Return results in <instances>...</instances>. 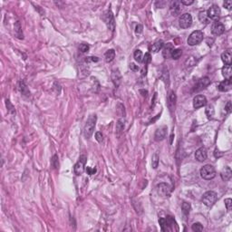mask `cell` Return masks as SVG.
Here are the masks:
<instances>
[{
	"instance_id": "7c38bea8",
	"label": "cell",
	"mask_w": 232,
	"mask_h": 232,
	"mask_svg": "<svg viewBox=\"0 0 232 232\" xmlns=\"http://www.w3.org/2000/svg\"><path fill=\"white\" fill-rule=\"evenodd\" d=\"M225 32V25L220 22H216L211 27V33L214 36H220Z\"/></svg>"
},
{
	"instance_id": "4dcf8cb0",
	"label": "cell",
	"mask_w": 232,
	"mask_h": 232,
	"mask_svg": "<svg viewBox=\"0 0 232 232\" xmlns=\"http://www.w3.org/2000/svg\"><path fill=\"white\" fill-rule=\"evenodd\" d=\"M199 19H200V21L201 23H207L208 22V19H209L208 18V16H207V13L204 12V11L200 12L199 14Z\"/></svg>"
},
{
	"instance_id": "8d00e7d4",
	"label": "cell",
	"mask_w": 232,
	"mask_h": 232,
	"mask_svg": "<svg viewBox=\"0 0 232 232\" xmlns=\"http://www.w3.org/2000/svg\"><path fill=\"white\" fill-rule=\"evenodd\" d=\"M151 61H152L151 54H150V53H146V54H145V56H143V61H142V62L144 63V65L147 66V65H148L149 63H151Z\"/></svg>"
},
{
	"instance_id": "7a4b0ae2",
	"label": "cell",
	"mask_w": 232,
	"mask_h": 232,
	"mask_svg": "<svg viewBox=\"0 0 232 232\" xmlns=\"http://www.w3.org/2000/svg\"><path fill=\"white\" fill-rule=\"evenodd\" d=\"M200 176H201L202 179L206 180V181H210V180L214 179L216 177L215 168L210 164H207L205 166H203L200 169Z\"/></svg>"
},
{
	"instance_id": "83f0119b",
	"label": "cell",
	"mask_w": 232,
	"mask_h": 232,
	"mask_svg": "<svg viewBox=\"0 0 232 232\" xmlns=\"http://www.w3.org/2000/svg\"><path fill=\"white\" fill-rule=\"evenodd\" d=\"M181 54H182V51L181 49H173L172 54H170V56H172L173 59L177 60L181 56Z\"/></svg>"
},
{
	"instance_id": "30bf717a",
	"label": "cell",
	"mask_w": 232,
	"mask_h": 232,
	"mask_svg": "<svg viewBox=\"0 0 232 232\" xmlns=\"http://www.w3.org/2000/svg\"><path fill=\"white\" fill-rule=\"evenodd\" d=\"M195 158L198 161H205L208 158V152H207V150L204 148V147H201L200 149H198L196 152H195Z\"/></svg>"
},
{
	"instance_id": "603a6c76",
	"label": "cell",
	"mask_w": 232,
	"mask_h": 232,
	"mask_svg": "<svg viewBox=\"0 0 232 232\" xmlns=\"http://www.w3.org/2000/svg\"><path fill=\"white\" fill-rule=\"evenodd\" d=\"M114 57H115V51L113 49L108 50L104 54V58H105V61L107 63L112 62V61L114 59Z\"/></svg>"
},
{
	"instance_id": "ac0fdd59",
	"label": "cell",
	"mask_w": 232,
	"mask_h": 232,
	"mask_svg": "<svg viewBox=\"0 0 232 232\" xmlns=\"http://www.w3.org/2000/svg\"><path fill=\"white\" fill-rule=\"evenodd\" d=\"M112 80L113 83L114 84L115 86H119L121 84V76L119 72V70H113L112 73Z\"/></svg>"
},
{
	"instance_id": "7402d4cb",
	"label": "cell",
	"mask_w": 232,
	"mask_h": 232,
	"mask_svg": "<svg viewBox=\"0 0 232 232\" xmlns=\"http://www.w3.org/2000/svg\"><path fill=\"white\" fill-rule=\"evenodd\" d=\"M163 41L161 40H159V41H157V42H155L152 46H151V51L152 53H158L161 49H162V47H163Z\"/></svg>"
},
{
	"instance_id": "8fae6325",
	"label": "cell",
	"mask_w": 232,
	"mask_h": 232,
	"mask_svg": "<svg viewBox=\"0 0 232 232\" xmlns=\"http://www.w3.org/2000/svg\"><path fill=\"white\" fill-rule=\"evenodd\" d=\"M209 84H210V80H209V77H203V78L200 79L199 82H198L197 85H196L195 88H194V91H196V92H200V91H201V90H203V89H205V88H206L207 86L209 85Z\"/></svg>"
},
{
	"instance_id": "d4e9b609",
	"label": "cell",
	"mask_w": 232,
	"mask_h": 232,
	"mask_svg": "<svg viewBox=\"0 0 232 232\" xmlns=\"http://www.w3.org/2000/svg\"><path fill=\"white\" fill-rule=\"evenodd\" d=\"M157 189H158V192L161 194H165L166 195L169 192V187H168L167 184H165V183L159 184L158 187H157Z\"/></svg>"
},
{
	"instance_id": "ee69618b",
	"label": "cell",
	"mask_w": 232,
	"mask_h": 232,
	"mask_svg": "<svg viewBox=\"0 0 232 232\" xmlns=\"http://www.w3.org/2000/svg\"><path fill=\"white\" fill-rule=\"evenodd\" d=\"M223 5H224V8H226L228 10H230L231 8H232V1H230V0H228V1H225L223 3Z\"/></svg>"
},
{
	"instance_id": "f6af8a7d",
	"label": "cell",
	"mask_w": 232,
	"mask_h": 232,
	"mask_svg": "<svg viewBox=\"0 0 232 232\" xmlns=\"http://www.w3.org/2000/svg\"><path fill=\"white\" fill-rule=\"evenodd\" d=\"M86 172H87V174H89V175H93V174H94L95 172H96V169L91 168V167H87L86 168Z\"/></svg>"
},
{
	"instance_id": "2e32d148",
	"label": "cell",
	"mask_w": 232,
	"mask_h": 232,
	"mask_svg": "<svg viewBox=\"0 0 232 232\" xmlns=\"http://www.w3.org/2000/svg\"><path fill=\"white\" fill-rule=\"evenodd\" d=\"M170 11L172 16L179 15L181 12V2L179 1H172L170 6Z\"/></svg>"
},
{
	"instance_id": "4316f807",
	"label": "cell",
	"mask_w": 232,
	"mask_h": 232,
	"mask_svg": "<svg viewBox=\"0 0 232 232\" xmlns=\"http://www.w3.org/2000/svg\"><path fill=\"white\" fill-rule=\"evenodd\" d=\"M159 224H160V226H161L162 231L168 230V224H167L166 219H164V218H160V219H159Z\"/></svg>"
},
{
	"instance_id": "e575fe53",
	"label": "cell",
	"mask_w": 232,
	"mask_h": 232,
	"mask_svg": "<svg viewBox=\"0 0 232 232\" xmlns=\"http://www.w3.org/2000/svg\"><path fill=\"white\" fill-rule=\"evenodd\" d=\"M192 229L193 231H202L203 230V226L200 223L197 222V223H194L192 226Z\"/></svg>"
},
{
	"instance_id": "d590c367",
	"label": "cell",
	"mask_w": 232,
	"mask_h": 232,
	"mask_svg": "<svg viewBox=\"0 0 232 232\" xmlns=\"http://www.w3.org/2000/svg\"><path fill=\"white\" fill-rule=\"evenodd\" d=\"M124 122L122 120H119L117 124H116V130H117V132H121V131H124Z\"/></svg>"
},
{
	"instance_id": "ffe728a7",
	"label": "cell",
	"mask_w": 232,
	"mask_h": 232,
	"mask_svg": "<svg viewBox=\"0 0 232 232\" xmlns=\"http://www.w3.org/2000/svg\"><path fill=\"white\" fill-rule=\"evenodd\" d=\"M231 58H232V54H231L230 49L225 51L221 54V59L225 65H231Z\"/></svg>"
},
{
	"instance_id": "bcb514c9",
	"label": "cell",
	"mask_w": 232,
	"mask_h": 232,
	"mask_svg": "<svg viewBox=\"0 0 232 232\" xmlns=\"http://www.w3.org/2000/svg\"><path fill=\"white\" fill-rule=\"evenodd\" d=\"M142 29H143V27L141 25H138L137 26H136V28H135V33L137 34V35H140V34L142 33Z\"/></svg>"
},
{
	"instance_id": "4fadbf2b",
	"label": "cell",
	"mask_w": 232,
	"mask_h": 232,
	"mask_svg": "<svg viewBox=\"0 0 232 232\" xmlns=\"http://www.w3.org/2000/svg\"><path fill=\"white\" fill-rule=\"evenodd\" d=\"M168 106H169V109L170 112H173L175 110V106H176V100H177V97H176V94L173 91H170L168 94Z\"/></svg>"
},
{
	"instance_id": "681fc988",
	"label": "cell",
	"mask_w": 232,
	"mask_h": 232,
	"mask_svg": "<svg viewBox=\"0 0 232 232\" xmlns=\"http://www.w3.org/2000/svg\"><path fill=\"white\" fill-rule=\"evenodd\" d=\"M182 5H192L194 3L193 0H190V1H186V0H182V1L181 2Z\"/></svg>"
},
{
	"instance_id": "ba28073f",
	"label": "cell",
	"mask_w": 232,
	"mask_h": 232,
	"mask_svg": "<svg viewBox=\"0 0 232 232\" xmlns=\"http://www.w3.org/2000/svg\"><path fill=\"white\" fill-rule=\"evenodd\" d=\"M220 8H219V5H211L209 9L208 10L207 12V16H208V18L209 19H212V20H218L220 17Z\"/></svg>"
},
{
	"instance_id": "d6986e66",
	"label": "cell",
	"mask_w": 232,
	"mask_h": 232,
	"mask_svg": "<svg viewBox=\"0 0 232 232\" xmlns=\"http://www.w3.org/2000/svg\"><path fill=\"white\" fill-rule=\"evenodd\" d=\"M231 175H232V172H231V169L229 167H225V169H223V170H222L221 173H220L221 179L224 181H229L230 178H231Z\"/></svg>"
},
{
	"instance_id": "cb8c5ba5",
	"label": "cell",
	"mask_w": 232,
	"mask_h": 232,
	"mask_svg": "<svg viewBox=\"0 0 232 232\" xmlns=\"http://www.w3.org/2000/svg\"><path fill=\"white\" fill-rule=\"evenodd\" d=\"M205 113L207 115V117L208 119L211 120V119H213L214 117V114H215V110H214V107L213 105H208L206 107V110H205Z\"/></svg>"
},
{
	"instance_id": "9a60e30c",
	"label": "cell",
	"mask_w": 232,
	"mask_h": 232,
	"mask_svg": "<svg viewBox=\"0 0 232 232\" xmlns=\"http://www.w3.org/2000/svg\"><path fill=\"white\" fill-rule=\"evenodd\" d=\"M231 80H226L225 79L223 82H220V84L218 85V89L220 92H228L231 89Z\"/></svg>"
},
{
	"instance_id": "52a82bcc",
	"label": "cell",
	"mask_w": 232,
	"mask_h": 232,
	"mask_svg": "<svg viewBox=\"0 0 232 232\" xmlns=\"http://www.w3.org/2000/svg\"><path fill=\"white\" fill-rule=\"evenodd\" d=\"M179 25L181 28L186 29L190 27V25H192V16L190 14H183L182 16H181L180 19H179Z\"/></svg>"
},
{
	"instance_id": "b9f144b4",
	"label": "cell",
	"mask_w": 232,
	"mask_h": 232,
	"mask_svg": "<svg viewBox=\"0 0 232 232\" xmlns=\"http://www.w3.org/2000/svg\"><path fill=\"white\" fill-rule=\"evenodd\" d=\"M95 139H96L97 141L99 142H102L104 140V135L103 133H102L101 132H97L96 133H95Z\"/></svg>"
},
{
	"instance_id": "7bdbcfd3",
	"label": "cell",
	"mask_w": 232,
	"mask_h": 232,
	"mask_svg": "<svg viewBox=\"0 0 232 232\" xmlns=\"http://www.w3.org/2000/svg\"><path fill=\"white\" fill-rule=\"evenodd\" d=\"M5 104H6V107H8V111H9V112H12L13 113H16L15 109H14L13 105L10 104V101H9V100H6V101H5Z\"/></svg>"
},
{
	"instance_id": "f546056e",
	"label": "cell",
	"mask_w": 232,
	"mask_h": 232,
	"mask_svg": "<svg viewBox=\"0 0 232 232\" xmlns=\"http://www.w3.org/2000/svg\"><path fill=\"white\" fill-rule=\"evenodd\" d=\"M152 164L153 169H157L159 165V155L157 153H154L152 156Z\"/></svg>"
},
{
	"instance_id": "60d3db41",
	"label": "cell",
	"mask_w": 232,
	"mask_h": 232,
	"mask_svg": "<svg viewBox=\"0 0 232 232\" xmlns=\"http://www.w3.org/2000/svg\"><path fill=\"white\" fill-rule=\"evenodd\" d=\"M98 61H99L98 57H95V56H89L85 58L86 63H95V62H98Z\"/></svg>"
},
{
	"instance_id": "484cf974",
	"label": "cell",
	"mask_w": 232,
	"mask_h": 232,
	"mask_svg": "<svg viewBox=\"0 0 232 232\" xmlns=\"http://www.w3.org/2000/svg\"><path fill=\"white\" fill-rule=\"evenodd\" d=\"M133 56H134V59H135L136 62L141 63L142 61H143V54H142V53H141V50H136L134 52Z\"/></svg>"
},
{
	"instance_id": "7dc6e473",
	"label": "cell",
	"mask_w": 232,
	"mask_h": 232,
	"mask_svg": "<svg viewBox=\"0 0 232 232\" xmlns=\"http://www.w3.org/2000/svg\"><path fill=\"white\" fill-rule=\"evenodd\" d=\"M225 110H226V112L228 113H229L231 112V103L230 102H228V104H226V106H225Z\"/></svg>"
},
{
	"instance_id": "ab89813d",
	"label": "cell",
	"mask_w": 232,
	"mask_h": 232,
	"mask_svg": "<svg viewBox=\"0 0 232 232\" xmlns=\"http://www.w3.org/2000/svg\"><path fill=\"white\" fill-rule=\"evenodd\" d=\"M225 206H226V208H227V209L229 211H230L231 209H232V200L231 199H226V200H225Z\"/></svg>"
},
{
	"instance_id": "e0dca14e",
	"label": "cell",
	"mask_w": 232,
	"mask_h": 232,
	"mask_svg": "<svg viewBox=\"0 0 232 232\" xmlns=\"http://www.w3.org/2000/svg\"><path fill=\"white\" fill-rule=\"evenodd\" d=\"M221 73L223 77L226 80H230L231 79V76H232V68H231V65H226L222 69H221Z\"/></svg>"
},
{
	"instance_id": "c3c4849f",
	"label": "cell",
	"mask_w": 232,
	"mask_h": 232,
	"mask_svg": "<svg viewBox=\"0 0 232 232\" xmlns=\"http://www.w3.org/2000/svg\"><path fill=\"white\" fill-rule=\"evenodd\" d=\"M130 68H131V70H132V71H134V72H136V71H138L139 70V66L138 65H136L135 64H131L130 65Z\"/></svg>"
},
{
	"instance_id": "5bb4252c",
	"label": "cell",
	"mask_w": 232,
	"mask_h": 232,
	"mask_svg": "<svg viewBox=\"0 0 232 232\" xmlns=\"http://www.w3.org/2000/svg\"><path fill=\"white\" fill-rule=\"evenodd\" d=\"M167 130L168 129L166 126H162V127H160L159 129H157V131L155 132V135H154L155 141H160L164 140L167 134Z\"/></svg>"
},
{
	"instance_id": "6da1fadb",
	"label": "cell",
	"mask_w": 232,
	"mask_h": 232,
	"mask_svg": "<svg viewBox=\"0 0 232 232\" xmlns=\"http://www.w3.org/2000/svg\"><path fill=\"white\" fill-rule=\"evenodd\" d=\"M96 120H97V117L95 114L90 115L89 118L87 119L84 128V135L86 139H90L91 136L93 135L94 128H95V124H96Z\"/></svg>"
},
{
	"instance_id": "44dd1931",
	"label": "cell",
	"mask_w": 232,
	"mask_h": 232,
	"mask_svg": "<svg viewBox=\"0 0 232 232\" xmlns=\"http://www.w3.org/2000/svg\"><path fill=\"white\" fill-rule=\"evenodd\" d=\"M174 49V47L172 45V44H170V43H168L165 47L163 48V51H162V56H164L165 58H168L170 56V54H172V50Z\"/></svg>"
},
{
	"instance_id": "836d02e7",
	"label": "cell",
	"mask_w": 232,
	"mask_h": 232,
	"mask_svg": "<svg viewBox=\"0 0 232 232\" xmlns=\"http://www.w3.org/2000/svg\"><path fill=\"white\" fill-rule=\"evenodd\" d=\"M181 209L183 210V212L185 213L186 215L189 214V210H190V204L188 203V202H183L182 203V206H181Z\"/></svg>"
},
{
	"instance_id": "d6a6232c",
	"label": "cell",
	"mask_w": 232,
	"mask_h": 232,
	"mask_svg": "<svg viewBox=\"0 0 232 232\" xmlns=\"http://www.w3.org/2000/svg\"><path fill=\"white\" fill-rule=\"evenodd\" d=\"M20 91H21L22 93L25 94V95H28L29 94V92H28V89H27V87L25 84V82H20Z\"/></svg>"
},
{
	"instance_id": "f1b7e54d",
	"label": "cell",
	"mask_w": 232,
	"mask_h": 232,
	"mask_svg": "<svg viewBox=\"0 0 232 232\" xmlns=\"http://www.w3.org/2000/svg\"><path fill=\"white\" fill-rule=\"evenodd\" d=\"M21 29V25H20V23L19 22H16V24L15 25V31H16V34L18 38H23V34H22V31L20 30Z\"/></svg>"
},
{
	"instance_id": "1f68e13d",
	"label": "cell",
	"mask_w": 232,
	"mask_h": 232,
	"mask_svg": "<svg viewBox=\"0 0 232 232\" xmlns=\"http://www.w3.org/2000/svg\"><path fill=\"white\" fill-rule=\"evenodd\" d=\"M196 63H197V59H196V57H194V56H190L189 58L187 59L185 65H186L187 66H193V65H196Z\"/></svg>"
},
{
	"instance_id": "3957f363",
	"label": "cell",
	"mask_w": 232,
	"mask_h": 232,
	"mask_svg": "<svg viewBox=\"0 0 232 232\" xmlns=\"http://www.w3.org/2000/svg\"><path fill=\"white\" fill-rule=\"evenodd\" d=\"M201 200L204 205L210 208V207H212L216 203V201L218 200V195L216 192L209 190V192H207L203 194Z\"/></svg>"
},
{
	"instance_id": "277c9868",
	"label": "cell",
	"mask_w": 232,
	"mask_h": 232,
	"mask_svg": "<svg viewBox=\"0 0 232 232\" xmlns=\"http://www.w3.org/2000/svg\"><path fill=\"white\" fill-rule=\"evenodd\" d=\"M203 37H204V35H203V33L201 31H200V30L193 31L189 35V38L187 40V43L190 46L197 45L203 40Z\"/></svg>"
},
{
	"instance_id": "9c48e42d",
	"label": "cell",
	"mask_w": 232,
	"mask_h": 232,
	"mask_svg": "<svg viewBox=\"0 0 232 232\" xmlns=\"http://www.w3.org/2000/svg\"><path fill=\"white\" fill-rule=\"evenodd\" d=\"M207 104V98L204 95H197L193 99V107L195 109H199Z\"/></svg>"
},
{
	"instance_id": "5b68a950",
	"label": "cell",
	"mask_w": 232,
	"mask_h": 232,
	"mask_svg": "<svg viewBox=\"0 0 232 232\" xmlns=\"http://www.w3.org/2000/svg\"><path fill=\"white\" fill-rule=\"evenodd\" d=\"M103 20L104 23L106 24L107 27L111 31H113L115 28V22H114V17H113V14L111 10H107L104 13L103 16Z\"/></svg>"
},
{
	"instance_id": "8992f818",
	"label": "cell",
	"mask_w": 232,
	"mask_h": 232,
	"mask_svg": "<svg viewBox=\"0 0 232 232\" xmlns=\"http://www.w3.org/2000/svg\"><path fill=\"white\" fill-rule=\"evenodd\" d=\"M86 160H87V158H86L85 155H81L80 158H79V161L76 163V165H74L73 172L77 176L83 174L84 170V165H85Z\"/></svg>"
},
{
	"instance_id": "74e56055",
	"label": "cell",
	"mask_w": 232,
	"mask_h": 232,
	"mask_svg": "<svg viewBox=\"0 0 232 232\" xmlns=\"http://www.w3.org/2000/svg\"><path fill=\"white\" fill-rule=\"evenodd\" d=\"M52 165L53 167H54L56 169L59 168V162H58V157L57 155H54L52 158Z\"/></svg>"
},
{
	"instance_id": "f35d334b",
	"label": "cell",
	"mask_w": 232,
	"mask_h": 232,
	"mask_svg": "<svg viewBox=\"0 0 232 232\" xmlns=\"http://www.w3.org/2000/svg\"><path fill=\"white\" fill-rule=\"evenodd\" d=\"M89 49H90V46L88 45H86V44H82V45L79 46V50H80L82 53H86V52L89 51Z\"/></svg>"
}]
</instances>
